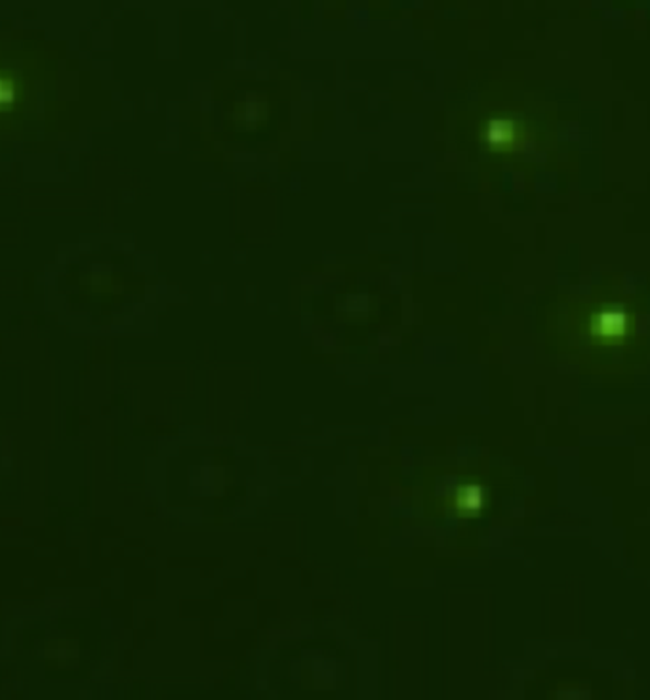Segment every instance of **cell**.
Masks as SVG:
<instances>
[{
	"label": "cell",
	"mask_w": 650,
	"mask_h": 700,
	"mask_svg": "<svg viewBox=\"0 0 650 700\" xmlns=\"http://www.w3.org/2000/svg\"><path fill=\"white\" fill-rule=\"evenodd\" d=\"M460 504L466 509L479 508L481 506V493L477 488H470L464 493V496L460 498Z\"/></svg>",
	"instance_id": "cell-1"
}]
</instances>
